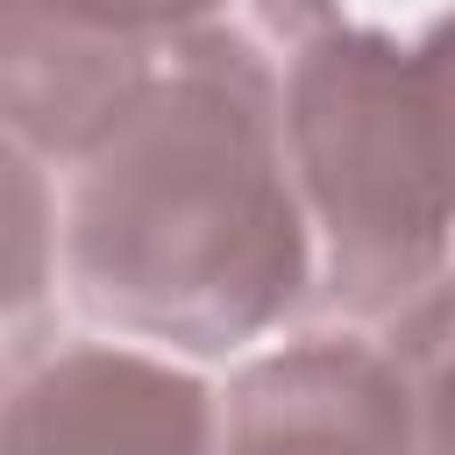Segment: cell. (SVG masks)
<instances>
[{
  "label": "cell",
  "instance_id": "obj_9",
  "mask_svg": "<svg viewBox=\"0 0 455 455\" xmlns=\"http://www.w3.org/2000/svg\"><path fill=\"white\" fill-rule=\"evenodd\" d=\"M121 7H128V14H142L149 28H178V21H185V14H199L206 0H121Z\"/></svg>",
  "mask_w": 455,
  "mask_h": 455
},
{
  "label": "cell",
  "instance_id": "obj_1",
  "mask_svg": "<svg viewBox=\"0 0 455 455\" xmlns=\"http://www.w3.org/2000/svg\"><path fill=\"white\" fill-rule=\"evenodd\" d=\"M334 0H206L164 36L149 85L64 171L71 299L142 341L228 355L313 299V220L284 92Z\"/></svg>",
  "mask_w": 455,
  "mask_h": 455
},
{
  "label": "cell",
  "instance_id": "obj_7",
  "mask_svg": "<svg viewBox=\"0 0 455 455\" xmlns=\"http://www.w3.org/2000/svg\"><path fill=\"white\" fill-rule=\"evenodd\" d=\"M7 206H14V263H7V320H14V341H7V370L28 355V327H36V306H43V284H50V249H57V213H50V185H43V156H28L21 142H7Z\"/></svg>",
  "mask_w": 455,
  "mask_h": 455
},
{
  "label": "cell",
  "instance_id": "obj_4",
  "mask_svg": "<svg viewBox=\"0 0 455 455\" xmlns=\"http://www.w3.org/2000/svg\"><path fill=\"white\" fill-rule=\"evenodd\" d=\"M7 455H57V448H171L199 455L220 448V405L199 377L135 355V348H50L7 370L0 405Z\"/></svg>",
  "mask_w": 455,
  "mask_h": 455
},
{
  "label": "cell",
  "instance_id": "obj_2",
  "mask_svg": "<svg viewBox=\"0 0 455 455\" xmlns=\"http://www.w3.org/2000/svg\"><path fill=\"white\" fill-rule=\"evenodd\" d=\"M291 178L313 220V320H391L455 242V206L427 142L412 50L363 21H327L284 92Z\"/></svg>",
  "mask_w": 455,
  "mask_h": 455
},
{
  "label": "cell",
  "instance_id": "obj_8",
  "mask_svg": "<svg viewBox=\"0 0 455 455\" xmlns=\"http://www.w3.org/2000/svg\"><path fill=\"white\" fill-rule=\"evenodd\" d=\"M412 85H419V114H427V142L455 206V7L412 43Z\"/></svg>",
  "mask_w": 455,
  "mask_h": 455
},
{
  "label": "cell",
  "instance_id": "obj_3",
  "mask_svg": "<svg viewBox=\"0 0 455 455\" xmlns=\"http://www.w3.org/2000/svg\"><path fill=\"white\" fill-rule=\"evenodd\" d=\"M171 28L121 0H0V114L7 142L71 171L149 85Z\"/></svg>",
  "mask_w": 455,
  "mask_h": 455
},
{
  "label": "cell",
  "instance_id": "obj_6",
  "mask_svg": "<svg viewBox=\"0 0 455 455\" xmlns=\"http://www.w3.org/2000/svg\"><path fill=\"white\" fill-rule=\"evenodd\" d=\"M391 355L405 370L412 391V419H419V448H455V263L391 313Z\"/></svg>",
  "mask_w": 455,
  "mask_h": 455
},
{
  "label": "cell",
  "instance_id": "obj_5",
  "mask_svg": "<svg viewBox=\"0 0 455 455\" xmlns=\"http://www.w3.org/2000/svg\"><path fill=\"white\" fill-rule=\"evenodd\" d=\"M220 448H419L391 341L306 334L220 391Z\"/></svg>",
  "mask_w": 455,
  "mask_h": 455
}]
</instances>
